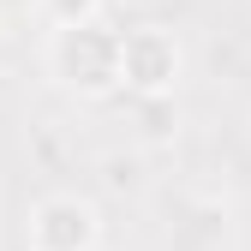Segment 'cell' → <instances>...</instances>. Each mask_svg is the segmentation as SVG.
Wrapping results in <instances>:
<instances>
[{
	"label": "cell",
	"instance_id": "cell-1",
	"mask_svg": "<svg viewBox=\"0 0 251 251\" xmlns=\"http://www.w3.org/2000/svg\"><path fill=\"white\" fill-rule=\"evenodd\" d=\"M48 78L78 102H108L120 96V30L108 24H78V30H48L42 48Z\"/></svg>",
	"mask_w": 251,
	"mask_h": 251
},
{
	"label": "cell",
	"instance_id": "cell-2",
	"mask_svg": "<svg viewBox=\"0 0 251 251\" xmlns=\"http://www.w3.org/2000/svg\"><path fill=\"white\" fill-rule=\"evenodd\" d=\"M185 78V42L168 24L120 30V90L126 96H174Z\"/></svg>",
	"mask_w": 251,
	"mask_h": 251
},
{
	"label": "cell",
	"instance_id": "cell-3",
	"mask_svg": "<svg viewBox=\"0 0 251 251\" xmlns=\"http://www.w3.org/2000/svg\"><path fill=\"white\" fill-rule=\"evenodd\" d=\"M102 245V209L78 192H54L30 209V251H96Z\"/></svg>",
	"mask_w": 251,
	"mask_h": 251
},
{
	"label": "cell",
	"instance_id": "cell-4",
	"mask_svg": "<svg viewBox=\"0 0 251 251\" xmlns=\"http://www.w3.org/2000/svg\"><path fill=\"white\" fill-rule=\"evenodd\" d=\"M132 120L144 144H174L179 138V96H132Z\"/></svg>",
	"mask_w": 251,
	"mask_h": 251
},
{
	"label": "cell",
	"instance_id": "cell-5",
	"mask_svg": "<svg viewBox=\"0 0 251 251\" xmlns=\"http://www.w3.org/2000/svg\"><path fill=\"white\" fill-rule=\"evenodd\" d=\"M48 30H78V24H102L108 12V0H36Z\"/></svg>",
	"mask_w": 251,
	"mask_h": 251
},
{
	"label": "cell",
	"instance_id": "cell-6",
	"mask_svg": "<svg viewBox=\"0 0 251 251\" xmlns=\"http://www.w3.org/2000/svg\"><path fill=\"white\" fill-rule=\"evenodd\" d=\"M108 179H114V185H132V162H120V155H114V162H108Z\"/></svg>",
	"mask_w": 251,
	"mask_h": 251
}]
</instances>
